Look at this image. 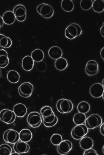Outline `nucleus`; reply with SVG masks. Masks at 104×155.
I'll return each instance as SVG.
<instances>
[{
	"mask_svg": "<svg viewBox=\"0 0 104 155\" xmlns=\"http://www.w3.org/2000/svg\"><path fill=\"white\" fill-rule=\"evenodd\" d=\"M42 119L43 124L47 127H53L58 122V117L53 111L52 108L48 106H45L42 107L40 110Z\"/></svg>",
	"mask_w": 104,
	"mask_h": 155,
	"instance_id": "obj_1",
	"label": "nucleus"
},
{
	"mask_svg": "<svg viewBox=\"0 0 104 155\" xmlns=\"http://www.w3.org/2000/svg\"><path fill=\"white\" fill-rule=\"evenodd\" d=\"M56 108L58 111L61 114H67L72 110L73 105L70 100L62 98L57 102Z\"/></svg>",
	"mask_w": 104,
	"mask_h": 155,
	"instance_id": "obj_2",
	"label": "nucleus"
},
{
	"mask_svg": "<svg viewBox=\"0 0 104 155\" xmlns=\"http://www.w3.org/2000/svg\"><path fill=\"white\" fill-rule=\"evenodd\" d=\"M102 122V118L99 115L93 114L86 118L85 123L88 129L92 130L100 126Z\"/></svg>",
	"mask_w": 104,
	"mask_h": 155,
	"instance_id": "obj_3",
	"label": "nucleus"
},
{
	"mask_svg": "<svg viewBox=\"0 0 104 155\" xmlns=\"http://www.w3.org/2000/svg\"><path fill=\"white\" fill-rule=\"evenodd\" d=\"M88 129L84 124L76 125L71 131V136L73 138L76 140H80L85 137L88 134Z\"/></svg>",
	"mask_w": 104,
	"mask_h": 155,
	"instance_id": "obj_4",
	"label": "nucleus"
},
{
	"mask_svg": "<svg viewBox=\"0 0 104 155\" xmlns=\"http://www.w3.org/2000/svg\"><path fill=\"white\" fill-rule=\"evenodd\" d=\"M3 139L7 143L14 144L19 141V133L13 129L7 130L4 133Z\"/></svg>",
	"mask_w": 104,
	"mask_h": 155,
	"instance_id": "obj_5",
	"label": "nucleus"
},
{
	"mask_svg": "<svg viewBox=\"0 0 104 155\" xmlns=\"http://www.w3.org/2000/svg\"><path fill=\"white\" fill-rule=\"evenodd\" d=\"M16 116L13 110L4 109L0 112V120L7 124H13L16 119Z\"/></svg>",
	"mask_w": 104,
	"mask_h": 155,
	"instance_id": "obj_6",
	"label": "nucleus"
},
{
	"mask_svg": "<svg viewBox=\"0 0 104 155\" xmlns=\"http://www.w3.org/2000/svg\"><path fill=\"white\" fill-rule=\"evenodd\" d=\"M42 117L39 113L32 112L29 114L27 118L28 124L33 128H37L40 126L42 123Z\"/></svg>",
	"mask_w": 104,
	"mask_h": 155,
	"instance_id": "obj_7",
	"label": "nucleus"
},
{
	"mask_svg": "<svg viewBox=\"0 0 104 155\" xmlns=\"http://www.w3.org/2000/svg\"><path fill=\"white\" fill-rule=\"evenodd\" d=\"M33 84L28 82H24L19 86L18 92L20 96L24 98H28L31 96L33 91Z\"/></svg>",
	"mask_w": 104,
	"mask_h": 155,
	"instance_id": "obj_8",
	"label": "nucleus"
},
{
	"mask_svg": "<svg viewBox=\"0 0 104 155\" xmlns=\"http://www.w3.org/2000/svg\"><path fill=\"white\" fill-rule=\"evenodd\" d=\"M13 12L17 21L19 22L25 21L27 16L26 10L23 5H17L14 7Z\"/></svg>",
	"mask_w": 104,
	"mask_h": 155,
	"instance_id": "obj_9",
	"label": "nucleus"
},
{
	"mask_svg": "<svg viewBox=\"0 0 104 155\" xmlns=\"http://www.w3.org/2000/svg\"><path fill=\"white\" fill-rule=\"evenodd\" d=\"M92 97L95 98H99L104 95V86L99 83H95L92 85L89 90Z\"/></svg>",
	"mask_w": 104,
	"mask_h": 155,
	"instance_id": "obj_10",
	"label": "nucleus"
},
{
	"mask_svg": "<svg viewBox=\"0 0 104 155\" xmlns=\"http://www.w3.org/2000/svg\"><path fill=\"white\" fill-rule=\"evenodd\" d=\"M73 147V144L69 140H63L57 147V150L59 154L66 155L68 154L70 152Z\"/></svg>",
	"mask_w": 104,
	"mask_h": 155,
	"instance_id": "obj_11",
	"label": "nucleus"
},
{
	"mask_svg": "<svg viewBox=\"0 0 104 155\" xmlns=\"http://www.w3.org/2000/svg\"><path fill=\"white\" fill-rule=\"evenodd\" d=\"M13 148L15 152L21 154L28 153L30 147L27 143L19 141L14 144Z\"/></svg>",
	"mask_w": 104,
	"mask_h": 155,
	"instance_id": "obj_12",
	"label": "nucleus"
},
{
	"mask_svg": "<svg viewBox=\"0 0 104 155\" xmlns=\"http://www.w3.org/2000/svg\"><path fill=\"white\" fill-rule=\"evenodd\" d=\"M13 111L16 117L21 118L25 116L28 111V109L25 105L19 103L14 106Z\"/></svg>",
	"mask_w": 104,
	"mask_h": 155,
	"instance_id": "obj_13",
	"label": "nucleus"
},
{
	"mask_svg": "<svg viewBox=\"0 0 104 155\" xmlns=\"http://www.w3.org/2000/svg\"><path fill=\"white\" fill-rule=\"evenodd\" d=\"M65 34L66 37L70 40L75 38L78 36V29L74 23L71 24L67 27Z\"/></svg>",
	"mask_w": 104,
	"mask_h": 155,
	"instance_id": "obj_14",
	"label": "nucleus"
},
{
	"mask_svg": "<svg viewBox=\"0 0 104 155\" xmlns=\"http://www.w3.org/2000/svg\"><path fill=\"white\" fill-rule=\"evenodd\" d=\"M22 68L26 71H31L34 67V61L30 56H26L22 59Z\"/></svg>",
	"mask_w": 104,
	"mask_h": 155,
	"instance_id": "obj_15",
	"label": "nucleus"
},
{
	"mask_svg": "<svg viewBox=\"0 0 104 155\" xmlns=\"http://www.w3.org/2000/svg\"><path fill=\"white\" fill-rule=\"evenodd\" d=\"M63 52L61 49L57 46L52 47L48 51V55L51 58L56 60L61 57Z\"/></svg>",
	"mask_w": 104,
	"mask_h": 155,
	"instance_id": "obj_16",
	"label": "nucleus"
},
{
	"mask_svg": "<svg viewBox=\"0 0 104 155\" xmlns=\"http://www.w3.org/2000/svg\"><path fill=\"white\" fill-rule=\"evenodd\" d=\"M51 7L52 6L49 4L42 3L37 6L36 11L43 17L47 16L51 13Z\"/></svg>",
	"mask_w": 104,
	"mask_h": 155,
	"instance_id": "obj_17",
	"label": "nucleus"
},
{
	"mask_svg": "<svg viewBox=\"0 0 104 155\" xmlns=\"http://www.w3.org/2000/svg\"><path fill=\"white\" fill-rule=\"evenodd\" d=\"M79 144L81 148L85 150L92 148L93 146L94 142L92 139L91 137H85L81 139Z\"/></svg>",
	"mask_w": 104,
	"mask_h": 155,
	"instance_id": "obj_18",
	"label": "nucleus"
},
{
	"mask_svg": "<svg viewBox=\"0 0 104 155\" xmlns=\"http://www.w3.org/2000/svg\"><path fill=\"white\" fill-rule=\"evenodd\" d=\"M19 137L20 141L27 143L31 141L33 135L31 130L24 129L21 130L19 133Z\"/></svg>",
	"mask_w": 104,
	"mask_h": 155,
	"instance_id": "obj_19",
	"label": "nucleus"
},
{
	"mask_svg": "<svg viewBox=\"0 0 104 155\" xmlns=\"http://www.w3.org/2000/svg\"><path fill=\"white\" fill-rule=\"evenodd\" d=\"M4 23L7 25L13 24L16 20L15 16L13 12L8 11L3 14L2 17Z\"/></svg>",
	"mask_w": 104,
	"mask_h": 155,
	"instance_id": "obj_20",
	"label": "nucleus"
},
{
	"mask_svg": "<svg viewBox=\"0 0 104 155\" xmlns=\"http://www.w3.org/2000/svg\"><path fill=\"white\" fill-rule=\"evenodd\" d=\"M9 58L8 53L4 49L0 50V68H5L8 65Z\"/></svg>",
	"mask_w": 104,
	"mask_h": 155,
	"instance_id": "obj_21",
	"label": "nucleus"
},
{
	"mask_svg": "<svg viewBox=\"0 0 104 155\" xmlns=\"http://www.w3.org/2000/svg\"><path fill=\"white\" fill-rule=\"evenodd\" d=\"M7 80L9 82L16 84L19 82L20 78V75L16 71L11 70L9 71L7 73Z\"/></svg>",
	"mask_w": 104,
	"mask_h": 155,
	"instance_id": "obj_22",
	"label": "nucleus"
},
{
	"mask_svg": "<svg viewBox=\"0 0 104 155\" xmlns=\"http://www.w3.org/2000/svg\"><path fill=\"white\" fill-rule=\"evenodd\" d=\"M31 56L34 61L38 63L43 61L44 58V55L43 51L38 48L32 51Z\"/></svg>",
	"mask_w": 104,
	"mask_h": 155,
	"instance_id": "obj_23",
	"label": "nucleus"
},
{
	"mask_svg": "<svg viewBox=\"0 0 104 155\" xmlns=\"http://www.w3.org/2000/svg\"><path fill=\"white\" fill-rule=\"evenodd\" d=\"M68 64L67 60L65 58H61L56 60L54 66L57 70L62 71L68 67Z\"/></svg>",
	"mask_w": 104,
	"mask_h": 155,
	"instance_id": "obj_24",
	"label": "nucleus"
},
{
	"mask_svg": "<svg viewBox=\"0 0 104 155\" xmlns=\"http://www.w3.org/2000/svg\"><path fill=\"white\" fill-rule=\"evenodd\" d=\"M12 44V41L10 38L0 34V47L8 48L11 47Z\"/></svg>",
	"mask_w": 104,
	"mask_h": 155,
	"instance_id": "obj_25",
	"label": "nucleus"
},
{
	"mask_svg": "<svg viewBox=\"0 0 104 155\" xmlns=\"http://www.w3.org/2000/svg\"><path fill=\"white\" fill-rule=\"evenodd\" d=\"M62 9L67 12L72 11L74 8V2L71 0H63L61 3Z\"/></svg>",
	"mask_w": 104,
	"mask_h": 155,
	"instance_id": "obj_26",
	"label": "nucleus"
},
{
	"mask_svg": "<svg viewBox=\"0 0 104 155\" xmlns=\"http://www.w3.org/2000/svg\"><path fill=\"white\" fill-rule=\"evenodd\" d=\"M92 8L96 13H101L104 11V1L103 0H95L93 2Z\"/></svg>",
	"mask_w": 104,
	"mask_h": 155,
	"instance_id": "obj_27",
	"label": "nucleus"
},
{
	"mask_svg": "<svg viewBox=\"0 0 104 155\" xmlns=\"http://www.w3.org/2000/svg\"><path fill=\"white\" fill-rule=\"evenodd\" d=\"M77 108L78 112L85 114L90 111V106L88 102L83 101L79 103Z\"/></svg>",
	"mask_w": 104,
	"mask_h": 155,
	"instance_id": "obj_28",
	"label": "nucleus"
},
{
	"mask_svg": "<svg viewBox=\"0 0 104 155\" xmlns=\"http://www.w3.org/2000/svg\"><path fill=\"white\" fill-rule=\"evenodd\" d=\"M86 117L85 114L78 112L74 115L73 121L76 125L83 124L85 123Z\"/></svg>",
	"mask_w": 104,
	"mask_h": 155,
	"instance_id": "obj_29",
	"label": "nucleus"
},
{
	"mask_svg": "<svg viewBox=\"0 0 104 155\" xmlns=\"http://www.w3.org/2000/svg\"><path fill=\"white\" fill-rule=\"evenodd\" d=\"M85 68L89 72H94L99 70V65L95 61H89L86 64Z\"/></svg>",
	"mask_w": 104,
	"mask_h": 155,
	"instance_id": "obj_30",
	"label": "nucleus"
},
{
	"mask_svg": "<svg viewBox=\"0 0 104 155\" xmlns=\"http://www.w3.org/2000/svg\"><path fill=\"white\" fill-rule=\"evenodd\" d=\"M12 151V147L8 144H3L0 146V155H10Z\"/></svg>",
	"mask_w": 104,
	"mask_h": 155,
	"instance_id": "obj_31",
	"label": "nucleus"
},
{
	"mask_svg": "<svg viewBox=\"0 0 104 155\" xmlns=\"http://www.w3.org/2000/svg\"><path fill=\"white\" fill-rule=\"evenodd\" d=\"M62 141V137L61 135L57 134H53L50 138L51 143L54 146H58Z\"/></svg>",
	"mask_w": 104,
	"mask_h": 155,
	"instance_id": "obj_32",
	"label": "nucleus"
},
{
	"mask_svg": "<svg viewBox=\"0 0 104 155\" xmlns=\"http://www.w3.org/2000/svg\"><path fill=\"white\" fill-rule=\"evenodd\" d=\"M93 2L91 0H81L80 5L81 8L84 11H88L92 7Z\"/></svg>",
	"mask_w": 104,
	"mask_h": 155,
	"instance_id": "obj_33",
	"label": "nucleus"
},
{
	"mask_svg": "<svg viewBox=\"0 0 104 155\" xmlns=\"http://www.w3.org/2000/svg\"><path fill=\"white\" fill-rule=\"evenodd\" d=\"M47 68V66L46 63L43 61L38 62L36 65L37 70L41 72H45Z\"/></svg>",
	"mask_w": 104,
	"mask_h": 155,
	"instance_id": "obj_34",
	"label": "nucleus"
},
{
	"mask_svg": "<svg viewBox=\"0 0 104 155\" xmlns=\"http://www.w3.org/2000/svg\"><path fill=\"white\" fill-rule=\"evenodd\" d=\"M88 154H95L96 155H98L97 152L95 150L91 148L86 150H85L84 152L83 155H86Z\"/></svg>",
	"mask_w": 104,
	"mask_h": 155,
	"instance_id": "obj_35",
	"label": "nucleus"
},
{
	"mask_svg": "<svg viewBox=\"0 0 104 155\" xmlns=\"http://www.w3.org/2000/svg\"><path fill=\"white\" fill-rule=\"evenodd\" d=\"M74 25L76 26L77 29H78V36H80L82 33V29H81V27L78 24L76 23H74Z\"/></svg>",
	"mask_w": 104,
	"mask_h": 155,
	"instance_id": "obj_36",
	"label": "nucleus"
},
{
	"mask_svg": "<svg viewBox=\"0 0 104 155\" xmlns=\"http://www.w3.org/2000/svg\"><path fill=\"white\" fill-rule=\"evenodd\" d=\"M54 14V10L53 8V7H51V13L49 14L48 15L43 16V18H51L53 16Z\"/></svg>",
	"mask_w": 104,
	"mask_h": 155,
	"instance_id": "obj_37",
	"label": "nucleus"
},
{
	"mask_svg": "<svg viewBox=\"0 0 104 155\" xmlns=\"http://www.w3.org/2000/svg\"><path fill=\"white\" fill-rule=\"evenodd\" d=\"M85 72L89 76H93L94 75H95L98 73V71H96V72H89L87 69L85 68Z\"/></svg>",
	"mask_w": 104,
	"mask_h": 155,
	"instance_id": "obj_38",
	"label": "nucleus"
},
{
	"mask_svg": "<svg viewBox=\"0 0 104 155\" xmlns=\"http://www.w3.org/2000/svg\"><path fill=\"white\" fill-rule=\"evenodd\" d=\"M100 131L101 134L104 136V124H102L100 125Z\"/></svg>",
	"mask_w": 104,
	"mask_h": 155,
	"instance_id": "obj_39",
	"label": "nucleus"
},
{
	"mask_svg": "<svg viewBox=\"0 0 104 155\" xmlns=\"http://www.w3.org/2000/svg\"><path fill=\"white\" fill-rule=\"evenodd\" d=\"M100 33L101 34V36H102L103 37H104V23L103 24V25L101 27L100 29Z\"/></svg>",
	"mask_w": 104,
	"mask_h": 155,
	"instance_id": "obj_40",
	"label": "nucleus"
},
{
	"mask_svg": "<svg viewBox=\"0 0 104 155\" xmlns=\"http://www.w3.org/2000/svg\"><path fill=\"white\" fill-rule=\"evenodd\" d=\"M100 55L101 56V57L102 58L103 60H104V48L103 47L101 49L100 52Z\"/></svg>",
	"mask_w": 104,
	"mask_h": 155,
	"instance_id": "obj_41",
	"label": "nucleus"
},
{
	"mask_svg": "<svg viewBox=\"0 0 104 155\" xmlns=\"http://www.w3.org/2000/svg\"><path fill=\"white\" fill-rule=\"evenodd\" d=\"M4 21L2 17L0 16V29L4 25Z\"/></svg>",
	"mask_w": 104,
	"mask_h": 155,
	"instance_id": "obj_42",
	"label": "nucleus"
},
{
	"mask_svg": "<svg viewBox=\"0 0 104 155\" xmlns=\"http://www.w3.org/2000/svg\"><path fill=\"white\" fill-rule=\"evenodd\" d=\"M2 76V72L1 68H0V79H1Z\"/></svg>",
	"mask_w": 104,
	"mask_h": 155,
	"instance_id": "obj_43",
	"label": "nucleus"
},
{
	"mask_svg": "<svg viewBox=\"0 0 104 155\" xmlns=\"http://www.w3.org/2000/svg\"><path fill=\"white\" fill-rule=\"evenodd\" d=\"M18 154V155L20 154H19V153H17V152H14V153H12L11 154V155H13V154Z\"/></svg>",
	"mask_w": 104,
	"mask_h": 155,
	"instance_id": "obj_44",
	"label": "nucleus"
}]
</instances>
